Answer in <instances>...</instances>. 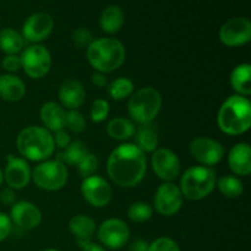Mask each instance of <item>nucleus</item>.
<instances>
[{
	"instance_id": "nucleus-30",
	"label": "nucleus",
	"mask_w": 251,
	"mask_h": 251,
	"mask_svg": "<svg viewBox=\"0 0 251 251\" xmlns=\"http://www.w3.org/2000/svg\"><path fill=\"white\" fill-rule=\"evenodd\" d=\"M134 82L127 77H118L108 86V95L114 100H123L134 93Z\"/></svg>"
},
{
	"instance_id": "nucleus-18",
	"label": "nucleus",
	"mask_w": 251,
	"mask_h": 251,
	"mask_svg": "<svg viewBox=\"0 0 251 251\" xmlns=\"http://www.w3.org/2000/svg\"><path fill=\"white\" fill-rule=\"evenodd\" d=\"M228 166L235 176H248L251 173V149L247 142H239L229 151Z\"/></svg>"
},
{
	"instance_id": "nucleus-43",
	"label": "nucleus",
	"mask_w": 251,
	"mask_h": 251,
	"mask_svg": "<svg viewBox=\"0 0 251 251\" xmlns=\"http://www.w3.org/2000/svg\"><path fill=\"white\" fill-rule=\"evenodd\" d=\"M82 251H105V250L102 245L96 244V243L91 242L90 244H87L86 247L82 248Z\"/></svg>"
},
{
	"instance_id": "nucleus-12",
	"label": "nucleus",
	"mask_w": 251,
	"mask_h": 251,
	"mask_svg": "<svg viewBox=\"0 0 251 251\" xmlns=\"http://www.w3.org/2000/svg\"><path fill=\"white\" fill-rule=\"evenodd\" d=\"M183 194L174 183H163L156 191L153 205L157 212L166 217L178 213L183 207Z\"/></svg>"
},
{
	"instance_id": "nucleus-24",
	"label": "nucleus",
	"mask_w": 251,
	"mask_h": 251,
	"mask_svg": "<svg viewBox=\"0 0 251 251\" xmlns=\"http://www.w3.org/2000/svg\"><path fill=\"white\" fill-rule=\"evenodd\" d=\"M125 16L123 10L117 5H110L103 10L100 17V26L105 33H117L124 25Z\"/></svg>"
},
{
	"instance_id": "nucleus-29",
	"label": "nucleus",
	"mask_w": 251,
	"mask_h": 251,
	"mask_svg": "<svg viewBox=\"0 0 251 251\" xmlns=\"http://www.w3.org/2000/svg\"><path fill=\"white\" fill-rule=\"evenodd\" d=\"M218 190L228 199H237L244 193V184L239 178L233 176H225L216 181Z\"/></svg>"
},
{
	"instance_id": "nucleus-37",
	"label": "nucleus",
	"mask_w": 251,
	"mask_h": 251,
	"mask_svg": "<svg viewBox=\"0 0 251 251\" xmlns=\"http://www.w3.org/2000/svg\"><path fill=\"white\" fill-rule=\"evenodd\" d=\"M1 66L5 71L9 74L16 73L21 66V58L17 54H11V55H5L1 60Z\"/></svg>"
},
{
	"instance_id": "nucleus-28",
	"label": "nucleus",
	"mask_w": 251,
	"mask_h": 251,
	"mask_svg": "<svg viewBox=\"0 0 251 251\" xmlns=\"http://www.w3.org/2000/svg\"><path fill=\"white\" fill-rule=\"evenodd\" d=\"M136 134V146L142 152H154L158 146V132L152 125H141Z\"/></svg>"
},
{
	"instance_id": "nucleus-15",
	"label": "nucleus",
	"mask_w": 251,
	"mask_h": 251,
	"mask_svg": "<svg viewBox=\"0 0 251 251\" xmlns=\"http://www.w3.org/2000/svg\"><path fill=\"white\" fill-rule=\"evenodd\" d=\"M54 28L53 17L47 12H36L25 21L22 26V37L25 41L39 43L51 34Z\"/></svg>"
},
{
	"instance_id": "nucleus-7",
	"label": "nucleus",
	"mask_w": 251,
	"mask_h": 251,
	"mask_svg": "<svg viewBox=\"0 0 251 251\" xmlns=\"http://www.w3.org/2000/svg\"><path fill=\"white\" fill-rule=\"evenodd\" d=\"M31 178L39 189L58 191L68 183L69 172L65 164L59 159H47L36 166Z\"/></svg>"
},
{
	"instance_id": "nucleus-16",
	"label": "nucleus",
	"mask_w": 251,
	"mask_h": 251,
	"mask_svg": "<svg viewBox=\"0 0 251 251\" xmlns=\"http://www.w3.org/2000/svg\"><path fill=\"white\" fill-rule=\"evenodd\" d=\"M2 176H4V180L6 181L10 189L21 190V189L26 188L28 185L29 180H31L32 172L26 159L9 154L6 167L2 172Z\"/></svg>"
},
{
	"instance_id": "nucleus-8",
	"label": "nucleus",
	"mask_w": 251,
	"mask_h": 251,
	"mask_svg": "<svg viewBox=\"0 0 251 251\" xmlns=\"http://www.w3.org/2000/svg\"><path fill=\"white\" fill-rule=\"evenodd\" d=\"M20 58L25 74L33 80L43 78L50 70L51 55L48 49L41 44L27 47Z\"/></svg>"
},
{
	"instance_id": "nucleus-40",
	"label": "nucleus",
	"mask_w": 251,
	"mask_h": 251,
	"mask_svg": "<svg viewBox=\"0 0 251 251\" xmlns=\"http://www.w3.org/2000/svg\"><path fill=\"white\" fill-rule=\"evenodd\" d=\"M0 201H1L2 205L5 206H12L16 202V195H15V191L12 189L7 188L0 193Z\"/></svg>"
},
{
	"instance_id": "nucleus-22",
	"label": "nucleus",
	"mask_w": 251,
	"mask_h": 251,
	"mask_svg": "<svg viewBox=\"0 0 251 251\" xmlns=\"http://www.w3.org/2000/svg\"><path fill=\"white\" fill-rule=\"evenodd\" d=\"M65 110L55 102H47L42 105L39 117L48 131L58 132L65 127Z\"/></svg>"
},
{
	"instance_id": "nucleus-39",
	"label": "nucleus",
	"mask_w": 251,
	"mask_h": 251,
	"mask_svg": "<svg viewBox=\"0 0 251 251\" xmlns=\"http://www.w3.org/2000/svg\"><path fill=\"white\" fill-rule=\"evenodd\" d=\"M53 139H54V144L56 145V147H59V149L61 150L66 149L71 142L70 135H69L66 131H64V130H60V131L55 132V136H53Z\"/></svg>"
},
{
	"instance_id": "nucleus-17",
	"label": "nucleus",
	"mask_w": 251,
	"mask_h": 251,
	"mask_svg": "<svg viewBox=\"0 0 251 251\" xmlns=\"http://www.w3.org/2000/svg\"><path fill=\"white\" fill-rule=\"evenodd\" d=\"M10 220L21 229H33L42 222V212L34 203L29 201H17L11 206Z\"/></svg>"
},
{
	"instance_id": "nucleus-44",
	"label": "nucleus",
	"mask_w": 251,
	"mask_h": 251,
	"mask_svg": "<svg viewBox=\"0 0 251 251\" xmlns=\"http://www.w3.org/2000/svg\"><path fill=\"white\" fill-rule=\"evenodd\" d=\"M2 181H4V176H2V171L0 169V185L2 184Z\"/></svg>"
},
{
	"instance_id": "nucleus-34",
	"label": "nucleus",
	"mask_w": 251,
	"mask_h": 251,
	"mask_svg": "<svg viewBox=\"0 0 251 251\" xmlns=\"http://www.w3.org/2000/svg\"><path fill=\"white\" fill-rule=\"evenodd\" d=\"M98 166H100L98 157L93 153H88L77 166L78 173L82 178H87V176H93L97 172Z\"/></svg>"
},
{
	"instance_id": "nucleus-35",
	"label": "nucleus",
	"mask_w": 251,
	"mask_h": 251,
	"mask_svg": "<svg viewBox=\"0 0 251 251\" xmlns=\"http://www.w3.org/2000/svg\"><path fill=\"white\" fill-rule=\"evenodd\" d=\"M71 38H73V43L80 49H87L92 44V42L95 41L90 29L85 28V27H78V28H76L73 32Z\"/></svg>"
},
{
	"instance_id": "nucleus-42",
	"label": "nucleus",
	"mask_w": 251,
	"mask_h": 251,
	"mask_svg": "<svg viewBox=\"0 0 251 251\" xmlns=\"http://www.w3.org/2000/svg\"><path fill=\"white\" fill-rule=\"evenodd\" d=\"M129 251H149V243L146 240H135L131 245H130Z\"/></svg>"
},
{
	"instance_id": "nucleus-36",
	"label": "nucleus",
	"mask_w": 251,
	"mask_h": 251,
	"mask_svg": "<svg viewBox=\"0 0 251 251\" xmlns=\"http://www.w3.org/2000/svg\"><path fill=\"white\" fill-rule=\"evenodd\" d=\"M149 251H180V248L171 238L162 237L149 244Z\"/></svg>"
},
{
	"instance_id": "nucleus-26",
	"label": "nucleus",
	"mask_w": 251,
	"mask_h": 251,
	"mask_svg": "<svg viewBox=\"0 0 251 251\" xmlns=\"http://www.w3.org/2000/svg\"><path fill=\"white\" fill-rule=\"evenodd\" d=\"M25 39L21 33L14 28H4L0 31V50L6 55L17 54L24 49Z\"/></svg>"
},
{
	"instance_id": "nucleus-10",
	"label": "nucleus",
	"mask_w": 251,
	"mask_h": 251,
	"mask_svg": "<svg viewBox=\"0 0 251 251\" xmlns=\"http://www.w3.org/2000/svg\"><path fill=\"white\" fill-rule=\"evenodd\" d=\"M218 38L230 48L244 46L251 41V22L247 17H233L222 25Z\"/></svg>"
},
{
	"instance_id": "nucleus-33",
	"label": "nucleus",
	"mask_w": 251,
	"mask_h": 251,
	"mask_svg": "<svg viewBox=\"0 0 251 251\" xmlns=\"http://www.w3.org/2000/svg\"><path fill=\"white\" fill-rule=\"evenodd\" d=\"M108 114H109V103L107 100H102V98H98V100H96L92 103V107H91L90 112V117L92 122H104L108 118Z\"/></svg>"
},
{
	"instance_id": "nucleus-21",
	"label": "nucleus",
	"mask_w": 251,
	"mask_h": 251,
	"mask_svg": "<svg viewBox=\"0 0 251 251\" xmlns=\"http://www.w3.org/2000/svg\"><path fill=\"white\" fill-rule=\"evenodd\" d=\"M26 95L24 81L12 74L0 75V100L5 102H19Z\"/></svg>"
},
{
	"instance_id": "nucleus-5",
	"label": "nucleus",
	"mask_w": 251,
	"mask_h": 251,
	"mask_svg": "<svg viewBox=\"0 0 251 251\" xmlns=\"http://www.w3.org/2000/svg\"><path fill=\"white\" fill-rule=\"evenodd\" d=\"M216 173L210 167L195 166L186 169L180 179V189L183 198L193 201L207 198L216 188Z\"/></svg>"
},
{
	"instance_id": "nucleus-20",
	"label": "nucleus",
	"mask_w": 251,
	"mask_h": 251,
	"mask_svg": "<svg viewBox=\"0 0 251 251\" xmlns=\"http://www.w3.org/2000/svg\"><path fill=\"white\" fill-rule=\"evenodd\" d=\"M58 95L63 107L68 108L69 110L77 109L78 107H81L86 97L83 86L74 78H69L61 83Z\"/></svg>"
},
{
	"instance_id": "nucleus-14",
	"label": "nucleus",
	"mask_w": 251,
	"mask_h": 251,
	"mask_svg": "<svg viewBox=\"0 0 251 251\" xmlns=\"http://www.w3.org/2000/svg\"><path fill=\"white\" fill-rule=\"evenodd\" d=\"M151 163L154 174L166 183H172L180 174V161L176 152L169 149H157L152 154Z\"/></svg>"
},
{
	"instance_id": "nucleus-45",
	"label": "nucleus",
	"mask_w": 251,
	"mask_h": 251,
	"mask_svg": "<svg viewBox=\"0 0 251 251\" xmlns=\"http://www.w3.org/2000/svg\"><path fill=\"white\" fill-rule=\"evenodd\" d=\"M44 251H59V250H56V249H48V250H44Z\"/></svg>"
},
{
	"instance_id": "nucleus-19",
	"label": "nucleus",
	"mask_w": 251,
	"mask_h": 251,
	"mask_svg": "<svg viewBox=\"0 0 251 251\" xmlns=\"http://www.w3.org/2000/svg\"><path fill=\"white\" fill-rule=\"evenodd\" d=\"M96 229H97L96 221L85 215L74 216L69 222V230L76 238L81 249L92 242Z\"/></svg>"
},
{
	"instance_id": "nucleus-41",
	"label": "nucleus",
	"mask_w": 251,
	"mask_h": 251,
	"mask_svg": "<svg viewBox=\"0 0 251 251\" xmlns=\"http://www.w3.org/2000/svg\"><path fill=\"white\" fill-rule=\"evenodd\" d=\"M92 83L98 88H104L107 87L108 80L105 77L104 74L102 73H95L92 75Z\"/></svg>"
},
{
	"instance_id": "nucleus-31",
	"label": "nucleus",
	"mask_w": 251,
	"mask_h": 251,
	"mask_svg": "<svg viewBox=\"0 0 251 251\" xmlns=\"http://www.w3.org/2000/svg\"><path fill=\"white\" fill-rule=\"evenodd\" d=\"M152 213H153V210L151 205L144 201H137L129 207L127 217L134 223H144L152 217Z\"/></svg>"
},
{
	"instance_id": "nucleus-4",
	"label": "nucleus",
	"mask_w": 251,
	"mask_h": 251,
	"mask_svg": "<svg viewBox=\"0 0 251 251\" xmlns=\"http://www.w3.org/2000/svg\"><path fill=\"white\" fill-rule=\"evenodd\" d=\"M124 44L115 38H98L87 48V60L97 73H113L125 61Z\"/></svg>"
},
{
	"instance_id": "nucleus-3",
	"label": "nucleus",
	"mask_w": 251,
	"mask_h": 251,
	"mask_svg": "<svg viewBox=\"0 0 251 251\" xmlns=\"http://www.w3.org/2000/svg\"><path fill=\"white\" fill-rule=\"evenodd\" d=\"M17 151L28 161L43 162L55 151L53 135L43 126L31 125L20 131L16 139Z\"/></svg>"
},
{
	"instance_id": "nucleus-38",
	"label": "nucleus",
	"mask_w": 251,
	"mask_h": 251,
	"mask_svg": "<svg viewBox=\"0 0 251 251\" xmlns=\"http://www.w3.org/2000/svg\"><path fill=\"white\" fill-rule=\"evenodd\" d=\"M12 230V222L9 216L4 212H0V243L4 242L10 235Z\"/></svg>"
},
{
	"instance_id": "nucleus-23",
	"label": "nucleus",
	"mask_w": 251,
	"mask_h": 251,
	"mask_svg": "<svg viewBox=\"0 0 251 251\" xmlns=\"http://www.w3.org/2000/svg\"><path fill=\"white\" fill-rule=\"evenodd\" d=\"M230 85L239 96L248 97L251 95V65L249 63L239 64L233 69Z\"/></svg>"
},
{
	"instance_id": "nucleus-27",
	"label": "nucleus",
	"mask_w": 251,
	"mask_h": 251,
	"mask_svg": "<svg viewBox=\"0 0 251 251\" xmlns=\"http://www.w3.org/2000/svg\"><path fill=\"white\" fill-rule=\"evenodd\" d=\"M90 153L87 149V145L83 141L76 140V141H71L66 149L63 150V152L58 154L59 161L63 162L64 164H69V166H78L80 162L85 158L87 154Z\"/></svg>"
},
{
	"instance_id": "nucleus-13",
	"label": "nucleus",
	"mask_w": 251,
	"mask_h": 251,
	"mask_svg": "<svg viewBox=\"0 0 251 251\" xmlns=\"http://www.w3.org/2000/svg\"><path fill=\"white\" fill-rule=\"evenodd\" d=\"M189 150L191 156L203 167L218 164L225 156V149L222 145L210 137H196L191 141Z\"/></svg>"
},
{
	"instance_id": "nucleus-2",
	"label": "nucleus",
	"mask_w": 251,
	"mask_h": 251,
	"mask_svg": "<svg viewBox=\"0 0 251 251\" xmlns=\"http://www.w3.org/2000/svg\"><path fill=\"white\" fill-rule=\"evenodd\" d=\"M217 125L221 131L232 136L247 132L251 126V103L248 97H228L218 110Z\"/></svg>"
},
{
	"instance_id": "nucleus-32",
	"label": "nucleus",
	"mask_w": 251,
	"mask_h": 251,
	"mask_svg": "<svg viewBox=\"0 0 251 251\" xmlns=\"http://www.w3.org/2000/svg\"><path fill=\"white\" fill-rule=\"evenodd\" d=\"M65 127L75 134L82 132L86 129V119L82 113L77 109L69 110L65 114Z\"/></svg>"
},
{
	"instance_id": "nucleus-25",
	"label": "nucleus",
	"mask_w": 251,
	"mask_h": 251,
	"mask_svg": "<svg viewBox=\"0 0 251 251\" xmlns=\"http://www.w3.org/2000/svg\"><path fill=\"white\" fill-rule=\"evenodd\" d=\"M135 131V125L127 118L117 117L113 118L107 125V132L112 139L118 140V141H125L129 140L130 137L134 136Z\"/></svg>"
},
{
	"instance_id": "nucleus-1",
	"label": "nucleus",
	"mask_w": 251,
	"mask_h": 251,
	"mask_svg": "<svg viewBox=\"0 0 251 251\" xmlns=\"http://www.w3.org/2000/svg\"><path fill=\"white\" fill-rule=\"evenodd\" d=\"M146 171V156L134 144L119 145L108 157V176L113 183L122 188L136 186L145 178Z\"/></svg>"
},
{
	"instance_id": "nucleus-11",
	"label": "nucleus",
	"mask_w": 251,
	"mask_h": 251,
	"mask_svg": "<svg viewBox=\"0 0 251 251\" xmlns=\"http://www.w3.org/2000/svg\"><path fill=\"white\" fill-rule=\"evenodd\" d=\"M81 194L91 206L102 208L112 201L113 191L109 183L102 176H91L83 178L81 183Z\"/></svg>"
},
{
	"instance_id": "nucleus-9",
	"label": "nucleus",
	"mask_w": 251,
	"mask_h": 251,
	"mask_svg": "<svg viewBox=\"0 0 251 251\" xmlns=\"http://www.w3.org/2000/svg\"><path fill=\"white\" fill-rule=\"evenodd\" d=\"M97 237L103 247L119 250L129 242L130 229L120 218H108L98 228Z\"/></svg>"
},
{
	"instance_id": "nucleus-6",
	"label": "nucleus",
	"mask_w": 251,
	"mask_h": 251,
	"mask_svg": "<svg viewBox=\"0 0 251 251\" xmlns=\"http://www.w3.org/2000/svg\"><path fill=\"white\" fill-rule=\"evenodd\" d=\"M162 108V96L153 87H144L130 96L127 112L131 119L140 125L151 124Z\"/></svg>"
}]
</instances>
